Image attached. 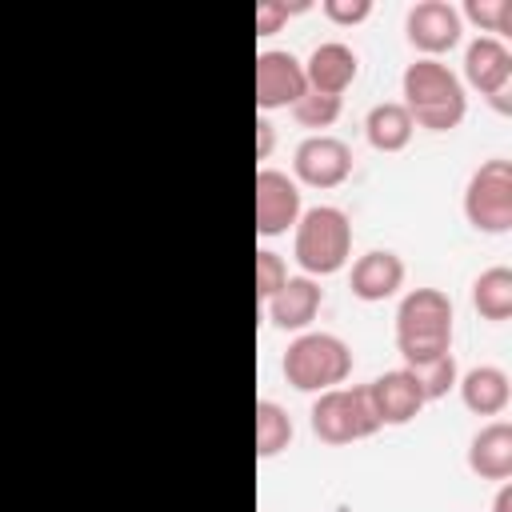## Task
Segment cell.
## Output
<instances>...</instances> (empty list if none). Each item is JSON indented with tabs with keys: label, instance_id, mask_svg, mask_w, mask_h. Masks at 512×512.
<instances>
[{
	"label": "cell",
	"instance_id": "obj_1",
	"mask_svg": "<svg viewBox=\"0 0 512 512\" xmlns=\"http://www.w3.org/2000/svg\"><path fill=\"white\" fill-rule=\"evenodd\" d=\"M400 92H404V108L412 116L416 128H428V132H452L464 112H468V100H464V88L456 80V72L440 60H412L400 76Z\"/></svg>",
	"mask_w": 512,
	"mask_h": 512
},
{
	"label": "cell",
	"instance_id": "obj_2",
	"mask_svg": "<svg viewBox=\"0 0 512 512\" xmlns=\"http://www.w3.org/2000/svg\"><path fill=\"white\" fill-rule=\"evenodd\" d=\"M452 300L440 288H412L396 308V352L404 368L452 352Z\"/></svg>",
	"mask_w": 512,
	"mask_h": 512
},
{
	"label": "cell",
	"instance_id": "obj_3",
	"mask_svg": "<svg viewBox=\"0 0 512 512\" xmlns=\"http://www.w3.org/2000/svg\"><path fill=\"white\" fill-rule=\"evenodd\" d=\"M292 228H296L292 256L304 268V276H332V272H340L348 264L352 224H348V216L340 208H332V204L304 208Z\"/></svg>",
	"mask_w": 512,
	"mask_h": 512
},
{
	"label": "cell",
	"instance_id": "obj_4",
	"mask_svg": "<svg viewBox=\"0 0 512 512\" xmlns=\"http://www.w3.org/2000/svg\"><path fill=\"white\" fill-rule=\"evenodd\" d=\"M280 368L296 392H328V388H340L348 380L352 348L332 332H300L288 344Z\"/></svg>",
	"mask_w": 512,
	"mask_h": 512
},
{
	"label": "cell",
	"instance_id": "obj_5",
	"mask_svg": "<svg viewBox=\"0 0 512 512\" xmlns=\"http://www.w3.org/2000/svg\"><path fill=\"white\" fill-rule=\"evenodd\" d=\"M312 432L324 444H352V440H368L372 432H380L368 384H352V388H328L316 392L312 400Z\"/></svg>",
	"mask_w": 512,
	"mask_h": 512
},
{
	"label": "cell",
	"instance_id": "obj_6",
	"mask_svg": "<svg viewBox=\"0 0 512 512\" xmlns=\"http://www.w3.org/2000/svg\"><path fill=\"white\" fill-rule=\"evenodd\" d=\"M464 216L476 232L504 236L512 228V164L504 156L484 160L464 188Z\"/></svg>",
	"mask_w": 512,
	"mask_h": 512
},
{
	"label": "cell",
	"instance_id": "obj_7",
	"mask_svg": "<svg viewBox=\"0 0 512 512\" xmlns=\"http://www.w3.org/2000/svg\"><path fill=\"white\" fill-rule=\"evenodd\" d=\"M464 80L480 92V96H488V104L496 108V112H512V52H508V44L504 40H496V36H476V40H468V48H464Z\"/></svg>",
	"mask_w": 512,
	"mask_h": 512
},
{
	"label": "cell",
	"instance_id": "obj_8",
	"mask_svg": "<svg viewBox=\"0 0 512 512\" xmlns=\"http://www.w3.org/2000/svg\"><path fill=\"white\" fill-rule=\"evenodd\" d=\"M292 172L308 188H336L352 176V148L336 136H304L292 152Z\"/></svg>",
	"mask_w": 512,
	"mask_h": 512
},
{
	"label": "cell",
	"instance_id": "obj_9",
	"mask_svg": "<svg viewBox=\"0 0 512 512\" xmlns=\"http://www.w3.org/2000/svg\"><path fill=\"white\" fill-rule=\"evenodd\" d=\"M404 32H408V44L416 52H424L428 60H436L440 52H452L460 44L464 20H460V8H452L448 0H420V4L408 8Z\"/></svg>",
	"mask_w": 512,
	"mask_h": 512
},
{
	"label": "cell",
	"instance_id": "obj_10",
	"mask_svg": "<svg viewBox=\"0 0 512 512\" xmlns=\"http://www.w3.org/2000/svg\"><path fill=\"white\" fill-rule=\"evenodd\" d=\"M304 92H308L304 64L288 48H268L256 56V108L264 112L292 108Z\"/></svg>",
	"mask_w": 512,
	"mask_h": 512
},
{
	"label": "cell",
	"instance_id": "obj_11",
	"mask_svg": "<svg viewBox=\"0 0 512 512\" xmlns=\"http://www.w3.org/2000/svg\"><path fill=\"white\" fill-rule=\"evenodd\" d=\"M252 192H256V232L260 236H284L304 212L300 208V184L288 172L260 168Z\"/></svg>",
	"mask_w": 512,
	"mask_h": 512
},
{
	"label": "cell",
	"instance_id": "obj_12",
	"mask_svg": "<svg viewBox=\"0 0 512 512\" xmlns=\"http://www.w3.org/2000/svg\"><path fill=\"white\" fill-rule=\"evenodd\" d=\"M368 396H372V408H376L380 428H384V424L400 428V424L416 420L420 408L428 404L424 392H420V384H416V376H412L408 368H392V372L376 376V380L368 384Z\"/></svg>",
	"mask_w": 512,
	"mask_h": 512
},
{
	"label": "cell",
	"instance_id": "obj_13",
	"mask_svg": "<svg viewBox=\"0 0 512 512\" xmlns=\"http://www.w3.org/2000/svg\"><path fill=\"white\" fill-rule=\"evenodd\" d=\"M320 304H324V288H320L312 276H288V280L264 300L268 320H272L280 332H304V328L316 320Z\"/></svg>",
	"mask_w": 512,
	"mask_h": 512
},
{
	"label": "cell",
	"instance_id": "obj_14",
	"mask_svg": "<svg viewBox=\"0 0 512 512\" xmlns=\"http://www.w3.org/2000/svg\"><path fill=\"white\" fill-rule=\"evenodd\" d=\"M400 284H404V260L388 248H372V252L356 256L352 276H348L352 296L364 300V304H380V300L396 296Z\"/></svg>",
	"mask_w": 512,
	"mask_h": 512
},
{
	"label": "cell",
	"instance_id": "obj_15",
	"mask_svg": "<svg viewBox=\"0 0 512 512\" xmlns=\"http://www.w3.org/2000/svg\"><path fill=\"white\" fill-rule=\"evenodd\" d=\"M360 76V56L340 44V40H324L308 52L304 60V80L312 92H324V96H340L352 80Z\"/></svg>",
	"mask_w": 512,
	"mask_h": 512
},
{
	"label": "cell",
	"instance_id": "obj_16",
	"mask_svg": "<svg viewBox=\"0 0 512 512\" xmlns=\"http://www.w3.org/2000/svg\"><path fill=\"white\" fill-rule=\"evenodd\" d=\"M468 468L480 480H508L512 476V424L492 420L468 440Z\"/></svg>",
	"mask_w": 512,
	"mask_h": 512
},
{
	"label": "cell",
	"instance_id": "obj_17",
	"mask_svg": "<svg viewBox=\"0 0 512 512\" xmlns=\"http://www.w3.org/2000/svg\"><path fill=\"white\" fill-rule=\"evenodd\" d=\"M456 388H460L464 408L476 412V416H500V412L508 408V400H512L508 376H504V368H496V364L468 368V372L456 380Z\"/></svg>",
	"mask_w": 512,
	"mask_h": 512
},
{
	"label": "cell",
	"instance_id": "obj_18",
	"mask_svg": "<svg viewBox=\"0 0 512 512\" xmlns=\"http://www.w3.org/2000/svg\"><path fill=\"white\" fill-rule=\"evenodd\" d=\"M416 124L408 116V108L400 100H384V104H372L368 116H364V136L376 152H400L408 148Z\"/></svg>",
	"mask_w": 512,
	"mask_h": 512
},
{
	"label": "cell",
	"instance_id": "obj_19",
	"mask_svg": "<svg viewBox=\"0 0 512 512\" xmlns=\"http://www.w3.org/2000/svg\"><path fill=\"white\" fill-rule=\"evenodd\" d=\"M472 308L480 312V320H508L512 316V268L496 264V268H484L476 280H472Z\"/></svg>",
	"mask_w": 512,
	"mask_h": 512
},
{
	"label": "cell",
	"instance_id": "obj_20",
	"mask_svg": "<svg viewBox=\"0 0 512 512\" xmlns=\"http://www.w3.org/2000/svg\"><path fill=\"white\" fill-rule=\"evenodd\" d=\"M292 440V416L276 400H256V456L272 460Z\"/></svg>",
	"mask_w": 512,
	"mask_h": 512
},
{
	"label": "cell",
	"instance_id": "obj_21",
	"mask_svg": "<svg viewBox=\"0 0 512 512\" xmlns=\"http://www.w3.org/2000/svg\"><path fill=\"white\" fill-rule=\"evenodd\" d=\"M340 112H344L340 96H324V92H312V88L292 104V120L300 128H312V136H316V128H332L340 120Z\"/></svg>",
	"mask_w": 512,
	"mask_h": 512
},
{
	"label": "cell",
	"instance_id": "obj_22",
	"mask_svg": "<svg viewBox=\"0 0 512 512\" xmlns=\"http://www.w3.org/2000/svg\"><path fill=\"white\" fill-rule=\"evenodd\" d=\"M408 372L416 376L424 400H440V396H448V392L456 388V380H460V372H456V356H452V352H444V356H436V360H424V364H412Z\"/></svg>",
	"mask_w": 512,
	"mask_h": 512
},
{
	"label": "cell",
	"instance_id": "obj_23",
	"mask_svg": "<svg viewBox=\"0 0 512 512\" xmlns=\"http://www.w3.org/2000/svg\"><path fill=\"white\" fill-rule=\"evenodd\" d=\"M464 16L472 24H480L484 36H508L512 32V0H468L464 4ZM460 16V20H464Z\"/></svg>",
	"mask_w": 512,
	"mask_h": 512
},
{
	"label": "cell",
	"instance_id": "obj_24",
	"mask_svg": "<svg viewBox=\"0 0 512 512\" xmlns=\"http://www.w3.org/2000/svg\"><path fill=\"white\" fill-rule=\"evenodd\" d=\"M288 280V268H284V260L276 256V252H268V248H260L256 252V296L260 300H268L280 284Z\"/></svg>",
	"mask_w": 512,
	"mask_h": 512
},
{
	"label": "cell",
	"instance_id": "obj_25",
	"mask_svg": "<svg viewBox=\"0 0 512 512\" xmlns=\"http://www.w3.org/2000/svg\"><path fill=\"white\" fill-rule=\"evenodd\" d=\"M308 4L300 0V4H284V0H260L256 4V36H268V32H276L288 16H296V12H304Z\"/></svg>",
	"mask_w": 512,
	"mask_h": 512
},
{
	"label": "cell",
	"instance_id": "obj_26",
	"mask_svg": "<svg viewBox=\"0 0 512 512\" xmlns=\"http://www.w3.org/2000/svg\"><path fill=\"white\" fill-rule=\"evenodd\" d=\"M324 16L340 28H352L372 16V0H324Z\"/></svg>",
	"mask_w": 512,
	"mask_h": 512
},
{
	"label": "cell",
	"instance_id": "obj_27",
	"mask_svg": "<svg viewBox=\"0 0 512 512\" xmlns=\"http://www.w3.org/2000/svg\"><path fill=\"white\" fill-rule=\"evenodd\" d=\"M272 152V124L268 120H256V156L264 160Z\"/></svg>",
	"mask_w": 512,
	"mask_h": 512
},
{
	"label": "cell",
	"instance_id": "obj_28",
	"mask_svg": "<svg viewBox=\"0 0 512 512\" xmlns=\"http://www.w3.org/2000/svg\"><path fill=\"white\" fill-rule=\"evenodd\" d=\"M492 512H512V484L508 480H500V492L492 500Z\"/></svg>",
	"mask_w": 512,
	"mask_h": 512
}]
</instances>
